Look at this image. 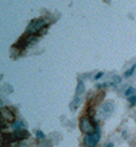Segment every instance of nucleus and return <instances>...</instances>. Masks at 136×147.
Masks as SVG:
<instances>
[{
    "label": "nucleus",
    "mask_w": 136,
    "mask_h": 147,
    "mask_svg": "<svg viewBox=\"0 0 136 147\" xmlns=\"http://www.w3.org/2000/svg\"><path fill=\"white\" fill-rule=\"evenodd\" d=\"M45 24H47V21H45L44 18H36V20H33L28 25V27H27L26 34H34V33H37L40 28H43Z\"/></svg>",
    "instance_id": "obj_2"
},
{
    "label": "nucleus",
    "mask_w": 136,
    "mask_h": 147,
    "mask_svg": "<svg viewBox=\"0 0 136 147\" xmlns=\"http://www.w3.org/2000/svg\"><path fill=\"white\" fill-rule=\"evenodd\" d=\"M129 102H130V104H131V105H136V94H135V96H133L131 98H129Z\"/></svg>",
    "instance_id": "obj_11"
},
{
    "label": "nucleus",
    "mask_w": 136,
    "mask_h": 147,
    "mask_svg": "<svg viewBox=\"0 0 136 147\" xmlns=\"http://www.w3.org/2000/svg\"><path fill=\"white\" fill-rule=\"evenodd\" d=\"M99 140H101V131H99V127H96V131L92 132L90 135H85L83 139V144L87 147H96L98 145Z\"/></svg>",
    "instance_id": "obj_1"
},
{
    "label": "nucleus",
    "mask_w": 136,
    "mask_h": 147,
    "mask_svg": "<svg viewBox=\"0 0 136 147\" xmlns=\"http://www.w3.org/2000/svg\"><path fill=\"white\" fill-rule=\"evenodd\" d=\"M13 136L19 137V139H24V137H28V132L27 131H16Z\"/></svg>",
    "instance_id": "obj_8"
},
{
    "label": "nucleus",
    "mask_w": 136,
    "mask_h": 147,
    "mask_svg": "<svg viewBox=\"0 0 136 147\" xmlns=\"http://www.w3.org/2000/svg\"><path fill=\"white\" fill-rule=\"evenodd\" d=\"M113 110H114V102H112V100H108V102H106L101 107L99 113H101V117L103 119H107V118H109L112 115Z\"/></svg>",
    "instance_id": "obj_3"
},
{
    "label": "nucleus",
    "mask_w": 136,
    "mask_h": 147,
    "mask_svg": "<svg viewBox=\"0 0 136 147\" xmlns=\"http://www.w3.org/2000/svg\"><path fill=\"white\" fill-rule=\"evenodd\" d=\"M36 135H37L38 137H39V139H44V134H43V132L42 131H40V130H37V131H36Z\"/></svg>",
    "instance_id": "obj_12"
},
{
    "label": "nucleus",
    "mask_w": 136,
    "mask_h": 147,
    "mask_svg": "<svg viewBox=\"0 0 136 147\" xmlns=\"http://www.w3.org/2000/svg\"><path fill=\"white\" fill-rule=\"evenodd\" d=\"M79 104H80V99H79V97H76L74 100H72V104L70 105V108H71V109H75Z\"/></svg>",
    "instance_id": "obj_10"
},
{
    "label": "nucleus",
    "mask_w": 136,
    "mask_h": 147,
    "mask_svg": "<svg viewBox=\"0 0 136 147\" xmlns=\"http://www.w3.org/2000/svg\"><path fill=\"white\" fill-rule=\"evenodd\" d=\"M106 147H114V144H113V142H109V144H108Z\"/></svg>",
    "instance_id": "obj_14"
},
{
    "label": "nucleus",
    "mask_w": 136,
    "mask_h": 147,
    "mask_svg": "<svg viewBox=\"0 0 136 147\" xmlns=\"http://www.w3.org/2000/svg\"><path fill=\"white\" fill-rule=\"evenodd\" d=\"M82 93H85V84L82 82V80L79 79V84H77V87H76V96L79 97Z\"/></svg>",
    "instance_id": "obj_5"
},
{
    "label": "nucleus",
    "mask_w": 136,
    "mask_h": 147,
    "mask_svg": "<svg viewBox=\"0 0 136 147\" xmlns=\"http://www.w3.org/2000/svg\"><path fill=\"white\" fill-rule=\"evenodd\" d=\"M13 129H16V130H19V129H25L26 127V123L25 121H15L13 123Z\"/></svg>",
    "instance_id": "obj_7"
},
{
    "label": "nucleus",
    "mask_w": 136,
    "mask_h": 147,
    "mask_svg": "<svg viewBox=\"0 0 136 147\" xmlns=\"http://www.w3.org/2000/svg\"><path fill=\"white\" fill-rule=\"evenodd\" d=\"M135 69H136V65H133V66H131V67L129 69V70H126V71L124 72V77H130V76L134 74Z\"/></svg>",
    "instance_id": "obj_9"
},
{
    "label": "nucleus",
    "mask_w": 136,
    "mask_h": 147,
    "mask_svg": "<svg viewBox=\"0 0 136 147\" xmlns=\"http://www.w3.org/2000/svg\"><path fill=\"white\" fill-rule=\"evenodd\" d=\"M102 76H103V71H99V72H97V75L94 76V80H99Z\"/></svg>",
    "instance_id": "obj_13"
},
{
    "label": "nucleus",
    "mask_w": 136,
    "mask_h": 147,
    "mask_svg": "<svg viewBox=\"0 0 136 147\" xmlns=\"http://www.w3.org/2000/svg\"><path fill=\"white\" fill-rule=\"evenodd\" d=\"M124 94H125V97H126V98H131L133 96H135V94H136V90L134 88L133 86H130V87H128V88L125 90Z\"/></svg>",
    "instance_id": "obj_6"
},
{
    "label": "nucleus",
    "mask_w": 136,
    "mask_h": 147,
    "mask_svg": "<svg viewBox=\"0 0 136 147\" xmlns=\"http://www.w3.org/2000/svg\"><path fill=\"white\" fill-rule=\"evenodd\" d=\"M80 129L85 135H90V134H92V132H94L92 124L90 123V120L87 118H81L80 119Z\"/></svg>",
    "instance_id": "obj_4"
}]
</instances>
